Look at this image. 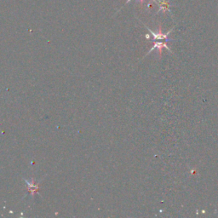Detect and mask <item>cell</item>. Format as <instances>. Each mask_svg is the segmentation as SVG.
<instances>
[{
    "label": "cell",
    "instance_id": "4",
    "mask_svg": "<svg viewBox=\"0 0 218 218\" xmlns=\"http://www.w3.org/2000/svg\"><path fill=\"white\" fill-rule=\"evenodd\" d=\"M130 1H131V0H128V1H127V3H128V2H130ZM153 1H154V2H155V3H157V2H158V0H153ZM140 2H141V3H143V2H144V0H140Z\"/></svg>",
    "mask_w": 218,
    "mask_h": 218
},
{
    "label": "cell",
    "instance_id": "1",
    "mask_svg": "<svg viewBox=\"0 0 218 218\" xmlns=\"http://www.w3.org/2000/svg\"><path fill=\"white\" fill-rule=\"evenodd\" d=\"M153 42H154V45H153V48L150 50L149 53L150 52H152V51H153L154 49H157V50H158V51H159V56H161V54H162V50L164 49V48H166L167 50L171 51V49H170V48L167 46V44H166V43H167L168 41L158 39V40H154Z\"/></svg>",
    "mask_w": 218,
    "mask_h": 218
},
{
    "label": "cell",
    "instance_id": "3",
    "mask_svg": "<svg viewBox=\"0 0 218 218\" xmlns=\"http://www.w3.org/2000/svg\"><path fill=\"white\" fill-rule=\"evenodd\" d=\"M157 3H159V11L163 10L164 12H165V10H168L169 9V3L166 2L165 0H162V1H159L158 0Z\"/></svg>",
    "mask_w": 218,
    "mask_h": 218
},
{
    "label": "cell",
    "instance_id": "2",
    "mask_svg": "<svg viewBox=\"0 0 218 218\" xmlns=\"http://www.w3.org/2000/svg\"><path fill=\"white\" fill-rule=\"evenodd\" d=\"M25 181L27 183L28 191H29L32 195H34L35 193L37 192V189H38V186H37V184L34 183V182H33V180H32L31 181H27V180H25Z\"/></svg>",
    "mask_w": 218,
    "mask_h": 218
}]
</instances>
